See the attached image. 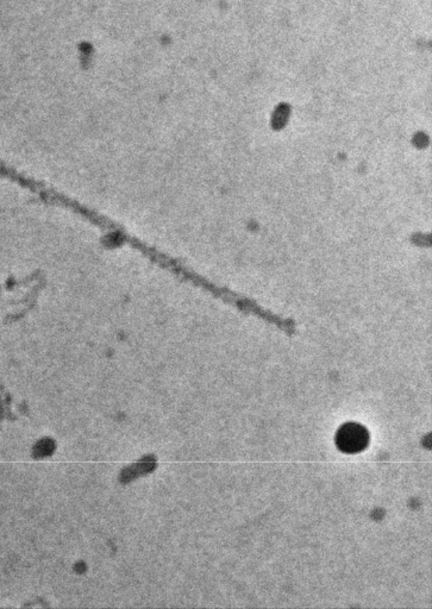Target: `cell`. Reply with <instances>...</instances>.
Wrapping results in <instances>:
<instances>
[{"label":"cell","mask_w":432,"mask_h":609,"mask_svg":"<svg viewBox=\"0 0 432 609\" xmlns=\"http://www.w3.org/2000/svg\"><path fill=\"white\" fill-rule=\"evenodd\" d=\"M368 429L357 423H346L340 427L335 437V443L343 454L353 455L364 450L369 444Z\"/></svg>","instance_id":"cell-1"}]
</instances>
